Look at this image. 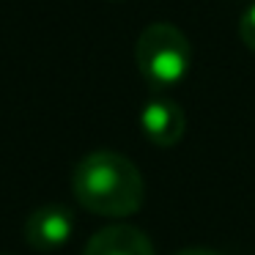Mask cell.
<instances>
[{
    "label": "cell",
    "instance_id": "obj_1",
    "mask_svg": "<svg viewBox=\"0 0 255 255\" xmlns=\"http://www.w3.org/2000/svg\"><path fill=\"white\" fill-rule=\"evenodd\" d=\"M72 192L80 206L102 217H129L143 206L145 184L132 159L116 151H91L77 162Z\"/></svg>",
    "mask_w": 255,
    "mask_h": 255
},
{
    "label": "cell",
    "instance_id": "obj_2",
    "mask_svg": "<svg viewBox=\"0 0 255 255\" xmlns=\"http://www.w3.org/2000/svg\"><path fill=\"white\" fill-rule=\"evenodd\" d=\"M137 69L151 91H167L184 83L192 66V47L187 36L170 22H154L140 33L134 47Z\"/></svg>",
    "mask_w": 255,
    "mask_h": 255
},
{
    "label": "cell",
    "instance_id": "obj_3",
    "mask_svg": "<svg viewBox=\"0 0 255 255\" xmlns=\"http://www.w3.org/2000/svg\"><path fill=\"white\" fill-rule=\"evenodd\" d=\"M140 129L154 145L170 148L187 132V116L178 102L167 99V96H154L140 110Z\"/></svg>",
    "mask_w": 255,
    "mask_h": 255
},
{
    "label": "cell",
    "instance_id": "obj_4",
    "mask_svg": "<svg viewBox=\"0 0 255 255\" xmlns=\"http://www.w3.org/2000/svg\"><path fill=\"white\" fill-rule=\"evenodd\" d=\"M72 236H74V214L61 203L41 206L25 220V239H28L30 247L41 250V253L63 247Z\"/></svg>",
    "mask_w": 255,
    "mask_h": 255
},
{
    "label": "cell",
    "instance_id": "obj_5",
    "mask_svg": "<svg viewBox=\"0 0 255 255\" xmlns=\"http://www.w3.org/2000/svg\"><path fill=\"white\" fill-rule=\"evenodd\" d=\"M83 255H156L151 239L127 222H113L91 236Z\"/></svg>",
    "mask_w": 255,
    "mask_h": 255
},
{
    "label": "cell",
    "instance_id": "obj_6",
    "mask_svg": "<svg viewBox=\"0 0 255 255\" xmlns=\"http://www.w3.org/2000/svg\"><path fill=\"white\" fill-rule=\"evenodd\" d=\"M239 36H242L244 47L255 52V3L247 6V11L242 14V19H239Z\"/></svg>",
    "mask_w": 255,
    "mask_h": 255
},
{
    "label": "cell",
    "instance_id": "obj_7",
    "mask_svg": "<svg viewBox=\"0 0 255 255\" xmlns=\"http://www.w3.org/2000/svg\"><path fill=\"white\" fill-rule=\"evenodd\" d=\"M176 255H220V253H214V250H203V247H192V250H181V253H176Z\"/></svg>",
    "mask_w": 255,
    "mask_h": 255
}]
</instances>
